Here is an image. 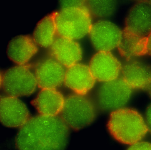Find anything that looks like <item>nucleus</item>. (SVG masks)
<instances>
[{"mask_svg": "<svg viewBox=\"0 0 151 150\" xmlns=\"http://www.w3.org/2000/svg\"><path fill=\"white\" fill-rule=\"evenodd\" d=\"M127 150H151V143L140 141L130 145Z\"/></svg>", "mask_w": 151, "mask_h": 150, "instance_id": "20", "label": "nucleus"}, {"mask_svg": "<svg viewBox=\"0 0 151 150\" xmlns=\"http://www.w3.org/2000/svg\"><path fill=\"white\" fill-rule=\"evenodd\" d=\"M124 30L139 36L148 35L151 32V1H138L131 7Z\"/></svg>", "mask_w": 151, "mask_h": 150, "instance_id": "11", "label": "nucleus"}, {"mask_svg": "<svg viewBox=\"0 0 151 150\" xmlns=\"http://www.w3.org/2000/svg\"><path fill=\"white\" fill-rule=\"evenodd\" d=\"M147 90H148V92H149V95H150V96L151 98V81L150 83V85H149V87H148V88H147Z\"/></svg>", "mask_w": 151, "mask_h": 150, "instance_id": "24", "label": "nucleus"}, {"mask_svg": "<svg viewBox=\"0 0 151 150\" xmlns=\"http://www.w3.org/2000/svg\"><path fill=\"white\" fill-rule=\"evenodd\" d=\"M27 107L18 98H0V122L7 127L20 128L30 118Z\"/></svg>", "mask_w": 151, "mask_h": 150, "instance_id": "10", "label": "nucleus"}, {"mask_svg": "<svg viewBox=\"0 0 151 150\" xmlns=\"http://www.w3.org/2000/svg\"><path fill=\"white\" fill-rule=\"evenodd\" d=\"M65 98L57 89H42L33 100L32 104L40 115L55 117L61 114Z\"/></svg>", "mask_w": 151, "mask_h": 150, "instance_id": "16", "label": "nucleus"}, {"mask_svg": "<svg viewBox=\"0 0 151 150\" xmlns=\"http://www.w3.org/2000/svg\"><path fill=\"white\" fill-rule=\"evenodd\" d=\"M145 120L148 127V130L151 134V104L149 106L146 110Z\"/></svg>", "mask_w": 151, "mask_h": 150, "instance_id": "22", "label": "nucleus"}, {"mask_svg": "<svg viewBox=\"0 0 151 150\" xmlns=\"http://www.w3.org/2000/svg\"><path fill=\"white\" fill-rule=\"evenodd\" d=\"M96 81L88 65L78 63L67 68L64 83L76 94L86 95Z\"/></svg>", "mask_w": 151, "mask_h": 150, "instance_id": "12", "label": "nucleus"}, {"mask_svg": "<svg viewBox=\"0 0 151 150\" xmlns=\"http://www.w3.org/2000/svg\"><path fill=\"white\" fill-rule=\"evenodd\" d=\"M121 74L132 89H147L151 81V66L142 61L129 60L122 65Z\"/></svg>", "mask_w": 151, "mask_h": 150, "instance_id": "13", "label": "nucleus"}, {"mask_svg": "<svg viewBox=\"0 0 151 150\" xmlns=\"http://www.w3.org/2000/svg\"><path fill=\"white\" fill-rule=\"evenodd\" d=\"M86 6L91 15L104 18L113 14L116 4L112 1H90L86 2Z\"/></svg>", "mask_w": 151, "mask_h": 150, "instance_id": "19", "label": "nucleus"}, {"mask_svg": "<svg viewBox=\"0 0 151 150\" xmlns=\"http://www.w3.org/2000/svg\"><path fill=\"white\" fill-rule=\"evenodd\" d=\"M38 50V45L32 37L19 35L9 42L6 53L12 62L18 65H24L37 54Z\"/></svg>", "mask_w": 151, "mask_h": 150, "instance_id": "15", "label": "nucleus"}, {"mask_svg": "<svg viewBox=\"0 0 151 150\" xmlns=\"http://www.w3.org/2000/svg\"><path fill=\"white\" fill-rule=\"evenodd\" d=\"M122 32L114 23L103 19L93 23L88 34L91 44L96 50L111 52L119 47Z\"/></svg>", "mask_w": 151, "mask_h": 150, "instance_id": "7", "label": "nucleus"}, {"mask_svg": "<svg viewBox=\"0 0 151 150\" xmlns=\"http://www.w3.org/2000/svg\"><path fill=\"white\" fill-rule=\"evenodd\" d=\"M132 90L122 77L104 83L96 93V106L105 112L124 108L130 99Z\"/></svg>", "mask_w": 151, "mask_h": 150, "instance_id": "6", "label": "nucleus"}, {"mask_svg": "<svg viewBox=\"0 0 151 150\" xmlns=\"http://www.w3.org/2000/svg\"><path fill=\"white\" fill-rule=\"evenodd\" d=\"M118 48L121 55L128 60L144 55H146V37L124 30Z\"/></svg>", "mask_w": 151, "mask_h": 150, "instance_id": "17", "label": "nucleus"}, {"mask_svg": "<svg viewBox=\"0 0 151 150\" xmlns=\"http://www.w3.org/2000/svg\"><path fill=\"white\" fill-rule=\"evenodd\" d=\"M108 128L115 140L129 145L141 141L149 131L145 119L139 112L124 107L111 113Z\"/></svg>", "mask_w": 151, "mask_h": 150, "instance_id": "2", "label": "nucleus"}, {"mask_svg": "<svg viewBox=\"0 0 151 150\" xmlns=\"http://www.w3.org/2000/svg\"><path fill=\"white\" fill-rule=\"evenodd\" d=\"M96 112V104L89 98L75 94L65 98L60 117L70 128L79 130L92 123Z\"/></svg>", "mask_w": 151, "mask_h": 150, "instance_id": "4", "label": "nucleus"}, {"mask_svg": "<svg viewBox=\"0 0 151 150\" xmlns=\"http://www.w3.org/2000/svg\"><path fill=\"white\" fill-rule=\"evenodd\" d=\"M146 55L151 56V32L146 36Z\"/></svg>", "mask_w": 151, "mask_h": 150, "instance_id": "23", "label": "nucleus"}, {"mask_svg": "<svg viewBox=\"0 0 151 150\" xmlns=\"http://www.w3.org/2000/svg\"><path fill=\"white\" fill-rule=\"evenodd\" d=\"M55 14L59 36L76 41L89 33L93 23L86 4L62 8Z\"/></svg>", "mask_w": 151, "mask_h": 150, "instance_id": "3", "label": "nucleus"}, {"mask_svg": "<svg viewBox=\"0 0 151 150\" xmlns=\"http://www.w3.org/2000/svg\"><path fill=\"white\" fill-rule=\"evenodd\" d=\"M1 82H2V74L0 72V88L1 86Z\"/></svg>", "mask_w": 151, "mask_h": 150, "instance_id": "25", "label": "nucleus"}, {"mask_svg": "<svg viewBox=\"0 0 151 150\" xmlns=\"http://www.w3.org/2000/svg\"><path fill=\"white\" fill-rule=\"evenodd\" d=\"M66 70L54 57L41 60L34 69L38 87L41 89L57 88L64 82Z\"/></svg>", "mask_w": 151, "mask_h": 150, "instance_id": "9", "label": "nucleus"}, {"mask_svg": "<svg viewBox=\"0 0 151 150\" xmlns=\"http://www.w3.org/2000/svg\"><path fill=\"white\" fill-rule=\"evenodd\" d=\"M50 48L53 57L67 68L78 63L82 58L81 47L74 40L59 36Z\"/></svg>", "mask_w": 151, "mask_h": 150, "instance_id": "14", "label": "nucleus"}, {"mask_svg": "<svg viewBox=\"0 0 151 150\" xmlns=\"http://www.w3.org/2000/svg\"><path fill=\"white\" fill-rule=\"evenodd\" d=\"M37 87L34 70L28 64L13 66L2 75L1 87L7 95L17 98L30 95Z\"/></svg>", "mask_w": 151, "mask_h": 150, "instance_id": "5", "label": "nucleus"}, {"mask_svg": "<svg viewBox=\"0 0 151 150\" xmlns=\"http://www.w3.org/2000/svg\"><path fill=\"white\" fill-rule=\"evenodd\" d=\"M96 80L106 83L116 80L121 74L122 65L111 52L98 51L88 65Z\"/></svg>", "mask_w": 151, "mask_h": 150, "instance_id": "8", "label": "nucleus"}, {"mask_svg": "<svg viewBox=\"0 0 151 150\" xmlns=\"http://www.w3.org/2000/svg\"><path fill=\"white\" fill-rule=\"evenodd\" d=\"M57 34L55 14H50L42 19L36 25L33 39L38 46L43 48L50 47Z\"/></svg>", "mask_w": 151, "mask_h": 150, "instance_id": "18", "label": "nucleus"}, {"mask_svg": "<svg viewBox=\"0 0 151 150\" xmlns=\"http://www.w3.org/2000/svg\"><path fill=\"white\" fill-rule=\"evenodd\" d=\"M62 8L65 7L83 6L86 4V2L81 1H65L61 3Z\"/></svg>", "mask_w": 151, "mask_h": 150, "instance_id": "21", "label": "nucleus"}, {"mask_svg": "<svg viewBox=\"0 0 151 150\" xmlns=\"http://www.w3.org/2000/svg\"><path fill=\"white\" fill-rule=\"evenodd\" d=\"M70 129L60 116L37 115L19 128L15 145L17 150H65Z\"/></svg>", "mask_w": 151, "mask_h": 150, "instance_id": "1", "label": "nucleus"}]
</instances>
